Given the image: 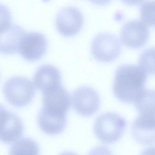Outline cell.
Returning a JSON list of instances; mask_svg holds the SVG:
<instances>
[{
    "label": "cell",
    "mask_w": 155,
    "mask_h": 155,
    "mask_svg": "<svg viewBox=\"0 0 155 155\" xmlns=\"http://www.w3.org/2000/svg\"><path fill=\"white\" fill-rule=\"evenodd\" d=\"M3 92L6 101L13 106L22 107L31 103L35 94L32 81L22 76L8 79L4 85Z\"/></svg>",
    "instance_id": "7a4b0ae2"
},
{
    "label": "cell",
    "mask_w": 155,
    "mask_h": 155,
    "mask_svg": "<svg viewBox=\"0 0 155 155\" xmlns=\"http://www.w3.org/2000/svg\"><path fill=\"white\" fill-rule=\"evenodd\" d=\"M141 155H155V147H151L144 150Z\"/></svg>",
    "instance_id": "ffe728a7"
},
{
    "label": "cell",
    "mask_w": 155,
    "mask_h": 155,
    "mask_svg": "<svg viewBox=\"0 0 155 155\" xmlns=\"http://www.w3.org/2000/svg\"><path fill=\"white\" fill-rule=\"evenodd\" d=\"M150 32L143 22L138 20H131L122 27L120 38L127 47L137 49L143 47L149 40Z\"/></svg>",
    "instance_id": "ba28073f"
},
{
    "label": "cell",
    "mask_w": 155,
    "mask_h": 155,
    "mask_svg": "<svg viewBox=\"0 0 155 155\" xmlns=\"http://www.w3.org/2000/svg\"><path fill=\"white\" fill-rule=\"evenodd\" d=\"M47 45V38L42 33L37 32H25L20 43L19 53L27 61H36L44 55Z\"/></svg>",
    "instance_id": "52a82bcc"
},
{
    "label": "cell",
    "mask_w": 155,
    "mask_h": 155,
    "mask_svg": "<svg viewBox=\"0 0 155 155\" xmlns=\"http://www.w3.org/2000/svg\"><path fill=\"white\" fill-rule=\"evenodd\" d=\"M139 67L147 74H155V47L146 49L139 58Z\"/></svg>",
    "instance_id": "2e32d148"
},
{
    "label": "cell",
    "mask_w": 155,
    "mask_h": 155,
    "mask_svg": "<svg viewBox=\"0 0 155 155\" xmlns=\"http://www.w3.org/2000/svg\"><path fill=\"white\" fill-rule=\"evenodd\" d=\"M12 24L10 10L5 5L0 4V34L6 31Z\"/></svg>",
    "instance_id": "ac0fdd59"
},
{
    "label": "cell",
    "mask_w": 155,
    "mask_h": 155,
    "mask_svg": "<svg viewBox=\"0 0 155 155\" xmlns=\"http://www.w3.org/2000/svg\"><path fill=\"white\" fill-rule=\"evenodd\" d=\"M147 74L139 66L124 64L115 72L113 91L115 96L124 103H134L145 90Z\"/></svg>",
    "instance_id": "6da1fadb"
},
{
    "label": "cell",
    "mask_w": 155,
    "mask_h": 155,
    "mask_svg": "<svg viewBox=\"0 0 155 155\" xmlns=\"http://www.w3.org/2000/svg\"><path fill=\"white\" fill-rule=\"evenodd\" d=\"M121 50V44L119 40L111 33H99L92 40V54L98 61L105 62L114 61L119 56Z\"/></svg>",
    "instance_id": "5b68a950"
},
{
    "label": "cell",
    "mask_w": 155,
    "mask_h": 155,
    "mask_svg": "<svg viewBox=\"0 0 155 155\" xmlns=\"http://www.w3.org/2000/svg\"><path fill=\"white\" fill-rule=\"evenodd\" d=\"M135 106L141 114L155 115V90L145 89L135 102Z\"/></svg>",
    "instance_id": "5bb4252c"
},
{
    "label": "cell",
    "mask_w": 155,
    "mask_h": 155,
    "mask_svg": "<svg viewBox=\"0 0 155 155\" xmlns=\"http://www.w3.org/2000/svg\"><path fill=\"white\" fill-rule=\"evenodd\" d=\"M126 125V121L121 116L115 113L108 112L97 118L94 125V132L101 142L110 144L121 138Z\"/></svg>",
    "instance_id": "3957f363"
},
{
    "label": "cell",
    "mask_w": 155,
    "mask_h": 155,
    "mask_svg": "<svg viewBox=\"0 0 155 155\" xmlns=\"http://www.w3.org/2000/svg\"><path fill=\"white\" fill-rule=\"evenodd\" d=\"M87 155H114L109 148L104 146L96 147L92 149Z\"/></svg>",
    "instance_id": "d6986e66"
},
{
    "label": "cell",
    "mask_w": 155,
    "mask_h": 155,
    "mask_svg": "<svg viewBox=\"0 0 155 155\" xmlns=\"http://www.w3.org/2000/svg\"><path fill=\"white\" fill-rule=\"evenodd\" d=\"M59 155H78L74 153L70 152H65L64 153H62L61 154Z\"/></svg>",
    "instance_id": "44dd1931"
},
{
    "label": "cell",
    "mask_w": 155,
    "mask_h": 155,
    "mask_svg": "<svg viewBox=\"0 0 155 155\" xmlns=\"http://www.w3.org/2000/svg\"><path fill=\"white\" fill-rule=\"evenodd\" d=\"M25 32L22 26L12 24L0 34V53L9 55L19 52L20 43Z\"/></svg>",
    "instance_id": "4fadbf2b"
},
{
    "label": "cell",
    "mask_w": 155,
    "mask_h": 155,
    "mask_svg": "<svg viewBox=\"0 0 155 155\" xmlns=\"http://www.w3.org/2000/svg\"><path fill=\"white\" fill-rule=\"evenodd\" d=\"M33 80L35 86L43 92L61 83V74L56 66L45 64L37 68Z\"/></svg>",
    "instance_id": "7c38bea8"
},
{
    "label": "cell",
    "mask_w": 155,
    "mask_h": 155,
    "mask_svg": "<svg viewBox=\"0 0 155 155\" xmlns=\"http://www.w3.org/2000/svg\"><path fill=\"white\" fill-rule=\"evenodd\" d=\"M84 20L83 13L78 8L73 6H65L56 15V28L63 35H74L82 28Z\"/></svg>",
    "instance_id": "30bf717a"
},
{
    "label": "cell",
    "mask_w": 155,
    "mask_h": 155,
    "mask_svg": "<svg viewBox=\"0 0 155 155\" xmlns=\"http://www.w3.org/2000/svg\"><path fill=\"white\" fill-rule=\"evenodd\" d=\"M72 104L75 111L82 116L94 114L99 108L100 98L96 90L91 86L78 87L72 93Z\"/></svg>",
    "instance_id": "8992f818"
},
{
    "label": "cell",
    "mask_w": 155,
    "mask_h": 155,
    "mask_svg": "<svg viewBox=\"0 0 155 155\" xmlns=\"http://www.w3.org/2000/svg\"><path fill=\"white\" fill-rule=\"evenodd\" d=\"M9 155H40V147L35 140L24 138L12 146Z\"/></svg>",
    "instance_id": "9a60e30c"
},
{
    "label": "cell",
    "mask_w": 155,
    "mask_h": 155,
    "mask_svg": "<svg viewBox=\"0 0 155 155\" xmlns=\"http://www.w3.org/2000/svg\"><path fill=\"white\" fill-rule=\"evenodd\" d=\"M140 16L146 25L155 26V1H147L142 4Z\"/></svg>",
    "instance_id": "e0dca14e"
},
{
    "label": "cell",
    "mask_w": 155,
    "mask_h": 155,
    "mask_svg": "<svg viewBox=\"0 0 155 155\" xmlns=\"http://www.w3.org/2000/svg\"><path fill=\"white\" fill-rule=\"evenodd\" d=\"M42 113L56 117H66L71 106V96L62 84L43 91Z\"/></svg>",
    "instance_id": "277c9868"
},
{
    "label": "cell",
    "mask_w": 155,
    "mask_h": 155,
    "mask_svg": "<svg viewBox=\"0 0 155 155\" xmlns=\"http://www.w3.org/2000/svg\"><path fill=\"white\" fill-rule=\"evenodd\" d=\"M24 126L20 117L0 104V141L10 144L23 134Z\"/></svg>",
    "instance_id": "9c48e42d"
},
{
    "label": "cell",
    "mask_w": 155,
    "mask_h": 155,
    "mask_svg": "<svg viewBox=\"0 0 155 155\" xmlns=\"http://www.w3.org/2000/svg\"><path fill=\"white\" fill-rule=\"evenodd\" d=\"M134 139L140 144L151 145L155 143V115H141L132 125Z\"/></svg>",
    "instance_id": "8fae6325"
}]
</instances>
